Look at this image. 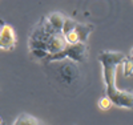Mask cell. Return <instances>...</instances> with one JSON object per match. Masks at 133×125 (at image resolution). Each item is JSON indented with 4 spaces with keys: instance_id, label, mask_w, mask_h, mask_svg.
Masks as SVG:
<instances>
[{
    "instance_id": "obj_5",
    "label": "cell",
    "mask_w": 133,
    "mask_h": 125,
    "mask_svg": "<svg viewBox=\"0 0 133 125\" xmlns=\"http://www.w3.org/2000/svg\"><path fill=\"white\" fill-rule=\"evenodd\" d=\"M66 41H65V37L63 33H56V35H53L48 44H47V47H48V53L49 55H55V53H59L61 52L65 47H66Z\"/></svg>"
},
{
    "instance_id": "obj_3",
    "label": "cell",
    "mask_w": 133,
    "mask_h": 125,
    "mask_svg": "<svg viewBox=\"0 0 133 125\" xmlns=\"http://www.w3.org/2000/svg\"><path fill=\"white\" fill-rule=\"evenodd\" d=\"M2 28H0V49L4 51H11L16 47V32L14 27H11L9 24L0 21Z\"/></svg>"
},
{
    "instance_id": "obj_1",
    "label": "cell",
    "mask_w": 133,
    "mask_h": 125,
    "mask_svg": "<svg viewBox=\"0 0 133 125\" xmlns=\"http://www.w3.org/2000/svg\"><path fill=\"white\" fill-rule=\"evenodd\" d=\"M125 60L123 52L115 51H101L98 53V61L103 65V78L105 84L107 97L112 104L120 108H133V92L132 90H121L116 87V73L117 67Z\"/></svg>"
},
{
    "instance_id": "obj_6",
    "label": "cell",
    "mask_w": 133,
    "mask_h": 125,
    "mask_svg": "<svg viewBox=\"0 0 133 125\" xmlns=\"http://www.w3.org/2000/svg\"><path fill=\"white\" fill-rule=\"evenodd\" d=\"M65 19H66V16H64L61 12H52V14H49L45 17V20L49 24V27L56 33H61L63 27H64V23H65Z\"/></svg>"
},
{
    "instance_id": "obj_4",
    "label": "cell",
    "mask_w": 133,
    "mask_h": 125,
    "mask_svg": "<svg viewBox=\"0 0 133 125\" xmlns=\"http://www.w3.org/2000/svg\"><path fill=\"white\" fill-rule=\"evenodd\" d=\"M59 75L65 84H71L77 78L79 71H77V67L73 61H66L59 68Z\"/></svg>"
},
{
    "instance_id": "obj_11",
    "label": "cell",
    "mask_w": 133,
    "mask_h": 125,
    "mask_svg": "<svg viewBox=\"0 0 133 125\" xmlns=\"http://www.w3.org/2000/svg\"><path fill=\"white\" fill-rule=\"evenodd\" d=\"M64 37H65V41H66V44H68V45H73V44L80 43L79 36H77V33H76L75 31L66 33V35H64Z\"/></svg>"
},
{
    "instance_id": "obj_8",
    "label": "cell",
    "mask_w": 133,
    "mask_h": 125,
    "mask_svg": "<svg viewBox=\"0 0 133 125\" xmlns=\"http://www.w3.org/2000/svg\"><path fill=\"white\" fill-rule=\"evenodd\" d=\"M14 125H40V124L33 116L28 115V113H21L15 120Z\"/></svg>"
},
{
    "instance_id": "obj_14",
    "label": "cell",
    "mask_w": 133,
    "mask_h": 125,
    "mask_svg": "<svg viewBox=\"0 0 133 125\" xmlns=\"http://www.w3.org/2000/svg\"><path fill=\"white\" fill-rule=\"evenodd\" d=\"M0 125H3V121H2V119H0Z\"/></svg>"
},
{
    "instance_id": "obj_12",
    "label": "cell",
    "mask_w": 133,
    "mask_h": 125,
    "mask_svg": "<svg viewBox=\"0 0 133 125\" xmlns=\"http://www.w3.org/2000/svg\"><path fill=\"white\" fill-rule=\"evenodd\" d=\"M112 105H113V104H112V101H110L107 96L103 97V98H100V101H98V108H100V109H103V110H108Z\"/></svg>"
},
{
    "instance_id": "obj_10",
    "label": "cell",
    "mask_w": 133,
    "mask_h": 125,
    "mask_svg": "<svg viewBox=\"0 0 133 125\" xmlns=\"http://www.w3.org/2000/svg\"><path fill=\"white\" fill-rule=\"evenodd\" d=\"M124 63V76L125 77H130L133 76V57H125Z\"/></svg>"
},
{
    "instance_id": "obj_7",
    "label": "cell",
    "mask_w": 133,
    "mask_h": 125,
    "mask_svg": "<svg viewBox=\"0 0 133 125\" xmlns=\"http://www.w3.org/2000/svg\"><path fill=\"white\" fill-rule=\"evenodd\" d=\"M92 31H93L92 24H81V23H77V25L75 28V32L77 33L80 43H83V44H85V41L88 40V36L91 35Z\"/></svg>"
},
{
    "instance_id": "obj_9",
    "label": "cell",
    "mask_w": 133,
    "mask_h": 125,
    "mask_svg": "<svg viewBox=\"0 0 133 125\" xmlns=\"http://www.w3.org/2000/svg\"><path fill=\"white\" fill-rule=\"evenodd\" d=\"M76 25H77V21H75V20L71 19V17H66V19H65V23H64V27H63L61 33H63V35H66V33H69V32L75 31Z\"/></svg>"
},
{
    "instance_id": "obj_2",
    "label": "cell",
    "mask_w": 133,
    "mask_h": 125,
    "mask_svg": "<svg viewBox=\"0 0 133 125\" xmlns=\"http://www.w3.org/2000/svg\"><path fill=\"white\" fill-rule=\"evenodd\" d=\"M87 55H88L87 44L77 43V44H73V45H66V47L59 53L49 55L45 59V61L49 63V61H60L63 59H69L73 63H83L87 59Z\"/></svg>"
},
{
    "instance_id": "obj_13",
    "label": "cell",
    "mask_w": 133,
    "mask_h": 125,
    "mask_svg": "<svg viewBox=\"0 0 133 125\" xmlns=\"http://www.w3.org/2000/svg\"><path fill=\"white\" fill-rule=\"evenodd\" d=\"M130 57H133V48H132V51H130Z\"/></svg>"
}]
</instances>
